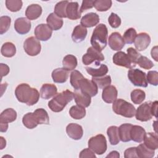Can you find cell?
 Here are the masks:
<instances>
[{"label": "cell", "instance_id": "6da1fadb", "mask_svg": "<svg viewBox=\"0 0 158 158\" xmlns=\"http://www.w3.org/2000/svg\"><path fill=\"white\" fill-rule=\"evenodd\" d=\"M15 95L17 100L28 106H33L36 104L40 98L38 91L27 83L19 85L15 89Z\"/></svg>", "mask_w": 158, "mask_h": 158}, {"label": "cell", "instance_id": "7a4b0ae2", "mask_svg": "<svg viewBox=\"0 0 158 158\" xmlns=\"http://www.w3.org/2000/svg\"><path fill=\"white\" fill-rule=\"evenodd\" d=\"M108 30L106 25L100 23L93 30L91 44L92 47L99 52H101L107 46Z\"/></svg>", "mask_w": 158, "mask_h": 158}, {"label": "cell", "instance_id": "3957f363", "mask_svg": "<svg viewBox=\"0 0 158 158\" xmlns=\"http://www.w3.org/2000/svg\"><path fill=\"white\" fill-rule=\"evenodd\" d=\"M73 99V93L67 89L61 93H57L53 98L49 101L48 107L54 112H61L67 104Z\"/></svg>", "mask_w": 158, "mask_h": 158}, {"label": "cell", "instance_id": "277c9868", "mask_svg": "<svg viewBox=\"0 0 158 158\" xmlns=\"http://www.w3.org/2000/svg\"><path fill=\"white\" fill-rule=\"evenodd\" d=\"M112 110L116 114L127 118L133 117L136 113L135 106L122 99H116L113 102Z\"/></svg>", "mask_w": 158, "mask_h": 158}, {"label": "cell", "instance_id": "5b68a950", "mask_svg": "<svg viewBox=\"0 0 158 158\" xmlns=\"http://www.w3.org/2000/svg\"><path fill=\"white\" fill-rule=\"evenodd\" d=\"M88 144V148L98 155H102L107 150V141L102 134L91 137L89 139Z\"/></svg>", "mask_w": 158, "mask_h": 158}, {"label": "cell", "instance_id": "8992f818", "mask_svg": "<svg viewBox=\"0 0 158 158\" xmlns=\"http://www.w3.org/2000/svg\"><path fill=\"white\" fill-rule=\"evenodd\" d=\"M128 78L135 86L146 88L148 86L146 74L138 69H131L128 72Z\"/></svg>", "mask_w": 158, "mask_h": 158}, {"label": "cell", "instance_id": "52a82bcc", "mask_svg": "<svg viewBox=\"0 0 158 158\" xmlns=\"http://www.w3.org/2000/svg\"><path fill=\"white\" fill-rule=\"evenodd\" d=\"M104 60V56L101 52L98 51L93 47L88 48L86 53L82 57V62L84 65H88L95 62L96 66L100 65V62Z\"/></svg>", "mask_w": 158, "mask_h": 158}, {"label": "cell", "instance_id": "ba28073f", "mask_svg": "<svg viewBox=\"0 0 158 158\" xmlns=\"http://www.w3.org/2000/svg\"><path fill=\"white\" fill-rule=\"evenodd\" d=\"M23 49L25 52L30 56H35L41 52V44L40 41L35 36H30L23 43Z\"/></svg>", "mask_w": 158, "mask_h": 158}, {"label": "cell", "instance_id": "9c48e42d", "mask_svg": "<svg viewBox=\"0 0 158 158\" xmlns=\"http://www.w3.org/2000/svg\"><path fill=\"white\" fill-rule=\"evenodd\" d=\"M78 90L88 94L91 98L95 96L98 92V88L96 84L91 80H89L83 77L78 81Z\"/></svg>", "mask_w": 158, "mask_h": 158}, {"label": "cell", "instance_id": "30bf717a", "mask_svg": "<svg viewBox=\"0 0 158 158\" xmlns=\"http://www.w3.org/2000/svg\"><path fill=\"white\" fill-rule=\"evenodd\" d=\"M151 101H147L141 104L137 109L135 117L136 120L141 122H147L152 117L151 111Z\"/></svg>", "mask_w": 158, "mask_h": 158}, {"label": "cell", "instance_id": "8fae6325", "mask_svg": "<svg viewBox=\"0 0 158 158\" xmlns=\"http://www.w3.org/2000/svg\"><path fill=\"white\" fill-rule=\"evenodd\" d=\"M34 33L35 37L39 41H46L51 37L52 30L47 24L41 23L36 27Z\"/></svg>", "mask_w": 158, "mask_h": 158}, {"label": "cell", "instance_id": "7c38bea8", "mask_svg": "<svg viewBox=\"0 0 158 158\" xmlns=\"http://www.w3.org/2000/svg\"><path fill=\"white\" fill-rule=\"evenodd\" d=\"M112 60L114 64L118 66L124 67L130 69L135 67V65L131 63L127 54L122 51H118L114 54L112 57Z\"/></svg>", "mask_w": 158, "mask_h": 158}, {"label": "cell", "instance_id": "4fadbf2b", "mask_svg": "<svg viewBox=\"0 0 158 158\" xmlns=\"http://www.w3.org/2000/svg\"><path fill=\"white\" fill-rule=\"evenodd\" d=\"M31 27V23L30 20L25 17H19L14 22V28L20 35L28 33Z\"/></svg>", "mask_w": 158, "mask_h": 158}, {"label": "cell", "instance_id": "5bb4252c", "mask_svg": "<svg viewBox=\"0 0 158 158\" xmlns=\"http://www.w3.org/2000/svg\"><path fill=\"white\" fill-rule=\"evenodd\" d=\"M109 46L114 51H120L125 46L123 37L118 32H113L110 34L108 40Z\"/></svg>", "mask_w": 158, "mask_h": 158}, {"label": "cell", "instance_id": "9a60e30c", "mask_svg": "<svg viewBox=\"0 0 158 158\" xmlns=\"http://www.w3.org/2000/svg\"><path fill=\"white\" fill-rule=\"evenodd\" d=\"M151 37L145 32H142L138 34L134 41V44L136 49L139 51L145 50L150 44Z\"/></svg>", "mask_w": 158, "mask_h": 158}, {"label": "cell", "instance_id": "2e32d148", "mask_svg": "<svg viewBox=\"0 0 158 158\" xmlns=\"http://www.w3.org/2000/svg\"><path fill=\"white\" fill-rule=\"evenodd\" d=\"M66 133L70 138L74 140L80 139L83 135L82 127L74 123H69L67 126Z\"/></svg>", "mask_w": 158, "mask_h": 158}, {"label": "cell", "instance_id": "e0dca14e", "mask_svg": "<svg viewBox=\"0 0 158 158\" xmlns=\"http://www.w3.org/2000/svg\"><path fill=\"white\" fill-rule=\"evenodd\" d=\"M117 93V90L115 86L109 85L104 88L102 93V98L106 103H112L116 100Z\"/></svg>", "mask_w": 158, "mask_h": 158}, {"label": "cell", "instance_id": "ac0fdd59", "mask_svg": "<svg viewBox=\"0 0 158 158\" xmlns=\"http://www.w3.org/2000/svg\"><path fill=\"white\" fill-rule=\"evenodd\" d=\"M99 22V17L95 12H89L85 15L80 20L81 25L86 28L93 27Z\"/></svg>", "mask_w": 158, "mask_h": 158}, {"label": "cell", "instance_id": "d6986e66", "mask_svg": "<svg viewBox=\"0 0 158 158\" xmlns=\"http://www.w3.org/2000/svg\"><path fill=\"white\" fill-rule=\"evenodd\" d=\"M73 98L76 104L83 107H88L91 102V97L80 90H75L73 93Z\"/></svg>", "mask_w": 158, "mask_h": 158}, {"label": "cell", "instance_id": "ffe728a7", "mask_svg": "<svg viewBox=\"0 0 158 158\" xmlns=\"http://www.w3.org/2000/svg\"><path fill=\"white\" fill-rule=\"evenodd\" d=\"M67 17L70 20H77L81 17L79 5L77 2H69L66 9Z\"/></svg>", "mask_w": 158, "mask_h": 158}, {"label": "cell", "instance_id": "44dd1931", "mask_svg": "<svg viewBox=\"0 0 158 158\" xmlns=\"http://www.w3.org/2000/svg\"><path fill=\"white\" fill-rule=\"evenodd\" d=\"M57 92V88L55 85L45 83L40 89V96L44 99H49L54 96Z\"/></svg>", "mask_w": 158, "mask_h": 158}, {"label": "cell", "instance_id": "7402d4cb", "mask_svg": "<svg viewBox=\"0 0 158 158\" xmlns=\"http://www.w3.org/2000/svg\"><path fill=\"white\" fill-rule=\"evenodd\" d=\"M146 133L145 130L142 127L139 125H132L130 130L131 140L136 143H141L144 140Z\"/></svg>", "mask_w": 158, "mask_h": 158}, {"label": "cell", "instance_id": "603a6c76", "mask_svg": "<svg viewBox=\"0 0 158 158\" xmlns=\"http://www.w3.org/2000/svg\"><path fill=\"white\" fill-rule=\"evenodd\" d=\"M42 14V7L37 4H33L28 6L25 10V15L30 20L37 19Z\"/></svg>", "mask_w": 158, "mask_h": 158}, {"label": "cell", "instance_id": "cb8c5ba5", "mask_svg": "<svg viewBox=\"0 0 158 158\" xmlns=\"http://www.w3.org/2000/svg\"><path fill=\"white\" fill-rule=\"evenodd\" d=\"M69 74V70L64 68H57L52 71L51 76L55 83H63L67 80Z\"/></svg>", "mask_w": 158, "mask_h": 158}, {"label": "cell", "instance_id": "d4e9b609", "mask_svg": "<svg viewBox=\"0 0 158 158\" xmlns=\"http://www.w3.org/2000/svg\"><path fill=\"white\" fill-rule=\"evenodd\" d=\"M47 25L52 30H58L62 28L64 22L63 20L56 15L54 13H51L46 19Z\"/></svg>", "mask_w": 158, "mask_h": 158}, {"label": "cell", "instance_id": "484cf974", "mask_svg": "<svg viewBox=\"0 0 158 158\" xmlns=\"http://www.w3.org/2000/svg\"><path fill=\"white\" fill-rule=\"evenodd\" d=\"M87 35V29L81 25L76 26L72 34V39L75 43L83 41Z\"/></svg>", "mask_w": 158, "mask_h": 158}, {"label": "cell", "instance_id": "4316f807", "mask_svg": "<svg viewBox=\"0 0 158 158\" xmlns=\"http://www.w3.org/2000/svg\"><path fill=\"white\" fill-rule=\"evenodd\" d=\"M143 141L145 146L149 149L156 150L158 148V137L157 133L152 132L146 133Z\"/></svg>", "mask_w": 158, "mask_h": 158}, {"label": "cell", "instance_id": "83f0119b", "mask_svg": "<svg viewBox=\"0 0 158 158\" xmlns=\"http://www.w3.org/2000/svg\"><path fill=\"white\" fill-rule=\"evenodd\" d=\"M133 125L130 123H123L118 127V134L120 140L122 142L131 141L130 130Z\"/></svg>", "mask_w": 158, "mask_h": 158}, {"label": "cell", "instance_id": "f1b7e54d", "mask_svg": "<svg viewBox=\"0 0 158 158\" xmlns=\"http://www.w3.org/2000/svg\"><path fill=\"white\" fill-rule=\"evenodd\" d=\"M17 118V112L12 108H7L3 110L0 115V122L10 123Z\"/></svg>", "mask_w": 158, "mask_h": 158}, {"label": "cell", "instance_id": "f546056e", "mask_svg": "<svg viewBox=\"0 0 158 158\" xmlns=\"http://www.w3.org/2000/svg\"><path fill=\"white\" fill-rule=\"evenodd\" d=\"M23 125L28 129H33L37 127L38 122L34 112H28L23 115L22 118Z\"/></svg>", "mask_w": 158, "mask_h": 158}, {"label": "cell", "instance_id": "4dcf8cb0", "mask_svg": "<svg viewBox=\"0 0 158 158\" xmlns=\"http://www.w3.org/2000/svg\"><path fill=\"white\" fill-rule=\"evenodd\" d=\"M87 73L93 77H100L106 75L108 72V67L105 64H100L99 68L95 69L91 67L85 68Z\"/></svg>", "mask_w": 158, "mask_h": 158}, {"label": "cell", "instance_id": "1f68e13d", "mask_svg": "<svg viewBox=\"0 0 158 158\" xmlns=\"http://www.w3.org/2000/svg\"><path fill=\"white\" fill-rule=\"evenodd\" d=\"M136 149L138 157L151 158L154 156V150L149 149L145 146L144 144H140L137 147H136Z\"/></svg>", "mask_w": 158, "mask_h": 158}, {"label": "cell", "instance_id": "d6a6232c", "mask_svg": "<svg viewBox=\"0 0 158 158\" xmlns=\"http://www.w3.org/2000/svg\"><path fill=\"white\" fill-rule=\"evenodd\" d=\"M107 134L109 137V142L112 145H117L120 142L118 134V127L110 126L107 130Z\"/></svg>", "mask_w": 158, "mask_h": 158}, {"label": "cell", "instance_id": "836d02e7", "mask_svg": "<svg viewBox=\"0 0 158 158\" xmlns=\"http://www.w3.org/2000/svg\"><path fill=\"white\" fill-rule=\"evenodd\" d=\"M77 57L72 54H68L65 56L62 60L63 68L70 71L74 70L77 65Z\"/></svg>", "mask_w": 158, "mask_h": 158}, {"label": "cell", "instance_id": "e575fe53", "mask_svg": "<svg viewBox=\"0 0 158 158\" xmlns=\"http://www.w3.org/2000/svg\"><path fill=\"white\" fill-rule=\"evenodd\" d=\"M1 52L6 57H12L16 53V47L11 42H6L1 47Z\"/></svg>", "mask_w": 158, "mask_h": 158}, {"label": "cell", "instance_id": "d590c367", "mask_svg": "<svg viewBox=\"0 0 158 158\" xmlns=\"http://www.w3.org/2000/svg\"><path fill=\"white\" fill-rule=\"evenodd\" d=\"M69 114L73 118L80 120L86 115V110L85 107L80 106H73L69 110Z\"/></svg>", "mask_w": 158, "mask_h": 158}, {"label": "cell", "instance_id": "8d00e7d4", "mask_svg": "<svg viewBox=\"0 0 158 158\" xmlns=\"http://www.w3.org/2000/svg\"><path fill=\"white\" fill-rule=\"evenodd\" d=\"M33 112L37 118L38 124H49V117L45 109L43 108L37 109Z\"/></svg>", "mask_w": 158, "mask_h": 158}, {"label": "cell", "instance_id": "74e56055", "mask_svg": "<svg viewBox=\"0 0 158 158\" xmlns=\"http://www.w3.org/2000/svg\"><path fill=\"white\" fill-rule=\"evenodd\" d=\"M131 101L135 104H140L145 99L146 94L143 90L135 89L133 90L130 94Z\"/></svg>", "mask_w": 158, "mask_h": 158}, {"label": "cell", "instance_id": "f35d334b", "mask_svg": "<svg viewBox=\"0 0 158 158\" xmlns=\"http://www.w3.org/2000/svg\"><path fill=\"white\" fill-rule=\"evenodd\" d=\"M68 3H69L68 1H62L57 2L54 7V13L60 18L67 17L66 9H67Z\"/></svg>", "mask_w": 158, "mask_h": 158}, {"label": "cell", "instance_id": "ab89813d", "mask_svg": "<svg viewBox=\"0 0 158 158\" xmlns=\"http://www.w3.org/2000/svg\"><path fill=\"white\" fill-rule=\"evenodd\" d=\"M92 80L96 84L99 89H104L111 83V77L110 75H104L100 77H92Z\"/></svg>", "mask_w": 158, "mask_h": 158}, {"label": "cell", "instance_id": "60d3db41", "mask_svg": "<svg viewBox=\"0 0 158 158\" xmlns=\"http://www.w3.org/2000/svg\"><path fill=\"white\" fill-rule=\"evenodd\" d=\"M112 2L110 0H95L93 6L95 9L100 12L107 11L112 6Z\"/></svg>", "mask_w": 158, "mask_h": 158}, {"label": "cell", "instance_id": "b9f144b4", "mask_svg": "<svg viewBox=\"0 0 158 158\" xmlns=\"http://www.w3.org/2000/svg\"><path fill=\"white\" fill-rule=\"evenodd\" d=\"M84 77L81 72L77 70H74L70 73V82L72 87L75 90H78V81L81 78Z\"/></svg>", "mask_w": 158, "mask_h": 158}, {"label": "cell", "instance_id": "7bdbcfd3", "mask_svg": "<svg viewBox=\"0 0 158 158\" xmlns=\"http://www.w3.org/2000/svg\"><path fill=\"white\" fill-rule=\"evenodd\" d=\"M22 1L20 0H7L6 1V6L7 9L11 12H17L22 7Z\"/></svg>", "mask_w": 158, "mask_h": 158}, {"label": "cell", "instance_id": "ee69618b", "mask_svg": "<svg viewBox=\"0 0 158 158\" xmlns=\"http://www.w3.org/2000/svg\"><path fill=\"white\" fill-rule=\"evenodd\" d=\"M136 35V30L133 28H130L125 31L123 38L127 44H131L134 42Z\"/></svg>", "mask_w": 158, "mask_h": 158}, {"label": "cell", "instance_id": "f6af8a7d", "mask_svg": "<svg viewBox=\"0 0 158 158\" xmlns=\"http://www.w3.org/2000/svg\"><path fill=\"white\" fill-rule=\"evenodd\" d=\"M11 23V19L9 16H1L0 17V34L5 33L9 30Z\"/></svg>", "mask_w": 158, "mask_h": 158}, {"label": "cell", "instance_id": "bcb514c9", "mask_svg": "<svg viewBox=\"0 0 158 158\" xmlns=\"http://www.w3.org/2000/svg\"><path fill=\"white\" fill-rule=\"evenodd\" d=\"M137 64L140 67L146 70L151 69L154 65L153 62L150 59H149L147 57L143 56H141L139 57L137 61Z\"/></svg>", "mask_w": 158, "mask_h": 158}, {"label": "cell", "instance_id": "7dc6e473", "mask_svg": "<svg viewBox=\"0 0 158 158\" xmlns=\"http://www.w3.org/2000/svg\"><path fill=\"white\" fill-rule=\"evenodd\" d=\"M127 55L130 59L131 63L136 66V64H137V61L139 59V57L141 56L135 49L133 48H129L127 50Z\"/></svg>", "mask_w": 158, "mask_h": 158}, {"label": "cell", "instance_id": "c3c4849f", "mask_svg": "<svg viewBox=\"0 0 158 158\" xmlns=\"http://www.w3.org/2000/svg\"><path fill=\"white\" fill-rule=\"evenodd\" d=\"M108 22L112 28H117L121 24V19L117 14L112 12L109 17Z\"/></svg>", "mask_w": 158, "mask_h": 158}, {"label": "cell", "instance_id": "681fc988", "mask_svg": "<svg viewBox=\"0 0 158 158\" xmlns=\"http://www.w3.org/2000/svg\"><path fill=\"white\" fill-rule=\"evenodd\" d=\"M147 82L151 85L157 86L158 84V72L157 71H149L146 75Z\"/></svg>", "mask_w": 158, "mask_h": 158}, {"label": "cell", "instance_id": "f907efd6", "mask_svg": "<svg viewBox=\"0 0 158 158\" xmlns=\"http://www.w3.org/2000/svg\"><path fill=\"white\" fill-rule=\"evenodd\" d=\"M79 157L80 158H84V157H91V158L94 157L95 158V157H96L94 152L89 148L82 150L80 153Z\"/></svg>", "mask_w": 158, "mask_h": 158}, {"label": "cell", "instance_id": "816d5d0a", "mask_svg": "<svg viewBox=\"0 0 158 158\" xmlns=\"http://www.w3.org/2000/svg\"><path fill=\"white\" fill-rule=\"evenodd\" d=\"M93 3H94V1L93 0H84L82 2L80 11V12H83L85 10H86L87 9H91L92 7H94L93 6Z\"/></svg>", "mask_w": 158, "mask_h": 158}, {"label": "cell", "instance_id": "f5cc1de1", "mask_svg": "<svg viewBox=\"0 0 158 158\" xmlns=\"http://www.w3.org/2000/svg\"><path fill=\"white\" fill-rule=\"evenodd\" d=\"M124 157L125 158L138 157L136 147H132V148L127 149L124 152Z\"/></svg>", "mask_w": 158, "mask_h": 158}, {"label": "cell", "instance_id": "db71d44e", "mask_svg": "<svg viewBox=\"0 0 158 158\" xmlns=\"http://www.w3.org/2000/svg\"><path fill=\"white\" fill-rule=\"evenodd\" d=\"M0 67H1V77L2 78L4 76H6L9 73V67L7 65L4 64H1Z\"/></svg>", "mask_w": 158, "mask_h": 158}, {"label": "cell", "instance_id": "11a10c76", "mask_svg": "<svg viewBox=\"0 0 158 158\" xmlns=\"http://www.w3.org/2000/svg\"><path fill=\"white\" fill-rule=\"evenodd\" d=\"M158 102L157 101L154 102H152V105H151V111H152V116H154L156 118L157 117V104Z\"/></svg>", "mask_w": 158, "mask_h": 158}, {"label": "cell", "instance_id": "9f6ffc18", "mask_svg": "<svg viewBox=\"0 0 158 158\" xmlns=\"http://www.w3.org/2000/svg\"><path fill=\"white\" fill-rule=\"evenodd\" d=\"M119 157H120V154H119L118 152H117V151H113L110 152L109 153V154H108V155L106 156L107 158V157H112V158H113V157H116V158H118Z\"/></svg>", "mask_w": 158, "mask_h": 158}, {"label": "cell", "instance_id": "6f0895ef", "mask_svg": "<svg viewBox=\"0 0 158 158\" xmlns=\"http://www.w3.org/2000/svg\"><path fill=\"white\" fill-rule=\"evenodd\" d=\"M157 46H155V47L152 48V50H151V57L152 58H154L156 61H157Z\"/></svg>", "mask_w": 158, "mask_h": 158}, {"label": "cell", "instance_id": "680465c9", "mask_svg": "<svg viewBox=\"0 0 158 158\" xmlns=\"http://www.w3.org/2000/svg\"><path fill=\"white\" fill-rule=\"evenodd\" d=\"M0 130L1 132H6L8 128V123L0 122Z\"/></svg>", "mask_w": 158, "mask_h": 158}, {"label": "cell", "instance_id": "91938a15", "mask_svg": "<svg viewBox=\"0 0 158 158\" xmlns=\"http://www.w3.org/2000/svg\"><path fill=\"white\" fill-rule=\"evenodd\" d=\"M1 149H2L6 145V140L4 139V138L2 136H1Z\"/></svg>", "mask_w": 158, "mask_h": 158}]
</instances>
